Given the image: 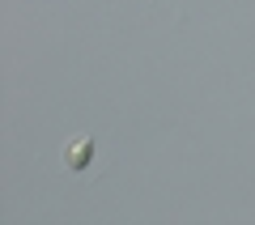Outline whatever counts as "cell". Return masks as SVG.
Segmentation results:
<instances>
[{
	"instance_id": "obj_1",
	"label": "cell",
	"mask_w": 255,
	"mask_h": 225,
	"mask_svg": "<svg viewBox=\"0 0 255 225\" xmlns=\"http://www.w3.org/2000/svg\"><path fill=\"white\" fill-rule=\"evenodd\" d=\"M60 157H64V170L68 174H81V170H90L94 157H98V140H94L90 132H81V136H73V140H64Z\"/></svg>"
}]
</instances>
